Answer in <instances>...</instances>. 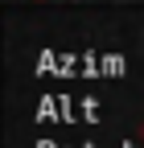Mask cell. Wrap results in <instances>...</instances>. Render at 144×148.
Instances as JSON below:
<instances>
[]
</instances>
